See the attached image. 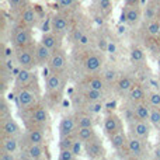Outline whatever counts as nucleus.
Here are the masks:
<instances>
[{
  "label": "nucleus",
  "instance_id": "nucleus-1",
  "mask_svg": "<svg viewBox=\"0 0 160 160\" xmlns=\"http://www.w3.org/2000/svg\"><path fill=\"white\" fill-rule=\"evenodd\" d=\"M22 119H24L25 128H45L49 122V111L45 104L38 101L32 107L27 108L24 111H20Z\"/></svg>",
  "mask_w": 160,
  "mask_h": 160
},
{
  "label": "nucleus",
  "instance_id": "nucleus-2",
  "mask_svg": "<svg viewBox=\"0 0 160 160\" xmlns=\"http://www.w3.org/2000/svg\"><path fill=\"white\" fill-rule=\"evenodd\" d=\"M14 93H16V102L17 107L20 108V111H24L27 108L32 107L34 104H37L39 101V96H41L37 80L34 83H31L30 86L14 88Z\"/></svg>",
  "mask_w": 160,
  "mask_h": 160
},
{
  "label": "nucleus",
  "instance_id": "nucleus-3",
  "mask_svg": "<svg viewBox=\"0 0 160 160\" xmlns=\"http://www.w3.org/2000/svg\"><path fill=\"white\" fill-rule=\"evenodd\" d=\"M65 86H66V76H65V73L49 72V75H47V79H45L47 98L51 100L52 102H59L62 100V96H63Z\"/></svg>",
  "mask_w": 160,
  "mask_h": 160
},
{
  "label": "nucleus",
  "instance_id": "nucleus-4",
  "mask_svg": "<svg viewBox=\"0 0 160 160\" xmlns=\"http://www.w3.org/2000/svg\"><path fill=\"white\" fill-rule=\"evenodd\" d=\"M34 45V37L31 32L30 27L18 24L13 30V35H11V47L14 49H20V48H27Z\"/></svg>",
  "mask_w": 160,
  "mask_h": 160
},
{
  "label": "nucleus",
  "instance_id": "nucleus-5",
  "mask_svg": "<svg viewBox=\"0 0 160 160\" xmlns=\"http://www.w3.org/2000/svg\"><path fill=\"white\" fill-rule=\"evenodd\" d=\"M145 142L143 139L136 138L128 133V143L125 150H122L121 153H125L127 159H143L146 155V148H145Z\"/></svg>",
  "mask_w": 160,
  "mask_h": 160
},
{
  "label": "nucleus",
  "instance_id": "nucleus-6",
  "mask_svg": "<svg viewBox=\"0 0 160 160\" xmlns=\"http://www.w3.org/2000/svg\"><path fill=\"white\" fill-rule=\"evenodd\" d=\"M34 45H35V44H34ZM34 45H32V47H27V48H20V49H16L14 59H16L17 66L24 68V69H35V68H37Z\"/></svg>",
  "mask_w": 160,
  "mask_h": 160
},
{
  "label": "nucleus",
  "instance_id": "nucleus-7",
  "mask_svg": "<svg viewBox=\"0 0 160 160\" xmlns=\"http://www.w3.org/2000/svg\"><path fill=\"white\" fill-rule=\"evenodd\" d=\"M68 65H69V61H68V55L63 51V48H58L52 52V56H51V61L48 63V72L52 73H65L68 70Z\"/></svg>",
  "mask_w": 160,
  "mask_h": 160
},
{
  "label": "nucleus",
  "instance_id": "nucleus-8",
  "mask_svg": "<svg viewBox=\"0 0 160 160\" xmlns=\"http://www.w3.org/2000/svg\"><path fill=\"white\" fill-rule=\"evenodd\" d=\"M82 65L86 73H100L104 66V59L100 53L94 51H87L82 61Z\"/></svg>",
  "mask_w": 160,
  "mask_h": 160
},
{
  "label": "nucleus",
  "instance_id": "nucleus-9",
  "mask_svg": "<svg viewBox=\"0 0 160 160\" xmlns=\"http://www.w3.org/2000/svg\"><path fill=\"white\" fill-rule=\"evenodd\" d=\"M49 25H51V31H53L55 34H58L61 38H65L68 34L70 32V21L68 18V16L62 13H55L52 16L49 21Z\"/></svg>",
  "mask_w": 160,
  "mask_h": 160
},
{
  "label": "nucleus",
  "instance_id": "nucleus-10",
  "mask_svg": "<svg viewBox=\"0 0 160 160\" xmlns=\"http://www.w3.org/2000/svg\"><path fill=\"white\" fill-rule=\"evenodd\" d=\"M152 131V124L149 121H141V119H132L128 122V133L136 138H141L143 141H148Z\"/></svg>",
  "mask_w": 160,
  "mask_h": 160
},
{
  "label": "nucleus",
  "instance_id": "nucleus-11",
  "mask_svg": "<svg viewBox=\"0 0 160 160\" xmlns=\"http://www.w3.org/2000/svg\"><path fill=\"white\" fill-rule=\"evenodd\" d=\"M84 153L88 159H93V160L104 159L105 149H104V145H102L101 139L98 136H96V138L84 142Z\"/></svg>",
  "mask_w": 160,
  "mask_h": 160
},
{
  "label": "nucleus",
  "instance_id": "nucleus-12",
  "mask_svg": "<svg viewBox=\"0 0 160 160\" xmlns=\"http://www.w3.org/2000/svg\"><path fill=\"white\" fill-rule=\"evenodd\" d=\"M37 21H38V14H37L35 7L24 3L18 8V24L31 28L37 24Z\"/></svg>",
  "mask_w": 160,
  "mask_h": 160
},
{
  "label": "nucleus",
  "instance_id": "nucleus-13",
  "mask_svg": "<svg viewBox=\"0 0 160 160\" xmlns=\"http://www.w3.org/2000/svg\"><path fill=\"white\" fill-rule=\"evenodd\" d=\"M102 129L104 133L107 136H111L112 133L118 132V131L124 129V125H122V119L118 114L115 112H108L104 115L102 119Z\"/></svg>",
  "mask_w": 160,
  "mask_h": 160
},
{
  "label": "nucleus",
  "instance_id": "nucleus-14",
  "mask_svg": "<svg viewBox=\"0 0 160 160\" xmlns=\"http://www.w3.org/2000/svg\"><path fill=\"white\" fill-rule=\"evenodd\" d=\"M0 133L2 136H20L21 135V127L16 119L10 115L2 118L0 122Z\"/></svg>",
  "mask_w": 160,
  "mask_h": 160
},
{
  "label": "nucleus",
  "instance_id": "nucleus-15",
  "mask_svg": "<svg viewBox=\"0 0 160 160\" xmlns=\"http://www.w3.org/2000/svg\"><path fill=\"white\" fill-rule=\"evenodd\" d=\"M25 143L24 145H30V143H37V145H45L47 142V135H45V128H25V135L22 136ZM22 145V146H24Z\"/></svg>",
  "mask_w": 160,
  "mask_h": 160
},
{
  "label": "nucleus",
  "instance_id": "nucleus-16",
  "mask_svg": "<svg viewBox=\"0 0 160 160\" xmlns=\"http://www.w3.org/2000/svg\"><path fill=\"white\" fill-rule=\"evenodd\" d=\"M125 98H127L128 105H133V104H136V102L146 101L148 91H146V88H145V86L142 84V83L135 82V84H133L132 88L128 91V94H127Z\"/></svg>",
  "mask_w": 160,
  "mask_h": 160
},
{
  "label": "nucleus",
  "instance_id": "nucleus-17",
  "mask_svg": "<svg viewBox=\"0 0 160 160\" xmlns=\"http://www.w3.org/2000/svg\"><path fill=\"white\" fill-rule=\"evenodd\" d=\"M35 80H37V78H35L34 69H24V68H20L18 72L14 75V88L30 86L31 83H34Z\"/></svg>",
  "mask_w": 160,
  "mask_h": 160
},
{
  "label": "nucleus",
  "instance_id": "nucleus-18",
  "mask_svg": "<svg viewBox=\"0 0 160 160\" xmlns=\"http://www.w3.org/2000/svg\"><path fill=\"white\" fill-rule=\"evenodd\" d=\"M82 86L88 88H93V90H98V91H107L108 86L104 82V78L98 73H87L84 80L82 82Z\"/></svg>",
  "mask_w": 160,
  "mask_h": 160
},
{
  "label": "nucleus",
  "instance_id": "nucleus-19",
  "mask_svg": "<svg viewBox=\"0 0 160 160\" xmlns=\"http://www.w3.org/2000/svg\"><path fill=\"white\" fill-rule=\"evenodd\" d=\"M78 97L82 100L83 102H96V101H104L105 98V91H98V90H93L88 87H82L78 91Z\"/></svg>",
  "mask_w": 160,
  "mask_h": 160
},
{
  "label": "nucleus",
  "instance_id": "nucleus-20",
  "mask_svg": "<svg viewBox=\"0 0 160 160\" xmlns=\"http://www.w3.org/2000/svg\"><path fill=\"white\" fill-rule=\"evenodd\" d=\"M135 84V80L131 75H127V73H122V75H119L118 80L115 82V84H114V91H115L118 96L121 97H127L128 91L132 88V86Z\"/></svg>",
  "mask_w": 160,
  "mask_h": 160
},
{
  "label": "nucleus",
  "instance_id": "nucleus-21",
  "mask_svg": "<svg viewBox=\"0 0 160 160\" xmlns=\"http://www.w3.org/2000/svg\"><path fill=\"white\" fill-rule=\"evenodd\" d=\"M78 131V122H76V117L72 114L63 115L59 122V136H66L73 135Z\"/></svg>",
  "mask_w": 160,
  "mask_h": 160
},
{
  "label": "nucleus",
  "instance_id": "nucleus-22",
  "mask_svg": "<svg viewBox=\"0 0 160 160\" xmlns=\"http://www.w3.org/2000/svg\"><path fill=\"white\" fill-rule=\"evenodd\" d=\"M34 52H35V61H37V66H48L52 56V49H49L48 47H45L42 42L34 45Z\"/></svg>",
  "mask_w": 160,
  "mask_h": 160
},
{
  "label": "nucleus",
  "instance_id": "nucleus-23",
  "mask_svg": "<svg viewBox=\"0 0 160 160\" xmlns=\"http://www.w3.org/2000/svg\"><path fill=\"white\" fill-rule=\"evenodd\" d=\"M142 18V8L139 7H132V6H125L124 11L121 14V20L128 22L129 25H136Z\"/></svg>",
  "mask_w": 160,
  "mask_h": 160
},
{
  "label": "nucleus",
  "instance_id": "nucleus-24",
  "mask_svg": "<svg viewBox=\"0 0 160 160\" xmlns=\"http://www.w3.org/2000/svg\"><path fill=\"white\" fill-rule=\"evenodd\" d=\"M110 139V145L117 153H121L122 150H125L128 143V132H125L124 129L118 131V132L112 133L111 136H108Z\"/></svg>",
  "mask_w": 160,
  "mask_h": 160
},
{
  "label": "nucleus",
  "instance_id": "nucleus-25",
  "mask_svg": "<svg viewBox=\"0 0 160 160\" xmlns=\"http://www.w3.org/2000/svg\"><path fill=\"white\" fill-rule=\"evenodd\" d=\"M22 149L25 150L28 156V160H42L47 158V149L45 145H37V143H30L24 145Z\"/></svg>",
  "mask_w": 160,
  "mask_h": 160
},
{
  "label": "nucleus",
  "instance_id": "nucleus-26",
  "mask_svg": "<svg viewBox=\"0 0 160 160\" xmlns=\"http://www.w3.org/2000/svg\"><path fill=\"white\" fill-rule=\"evenodd\" d=\"M62 39L63 38H61L58 34H55L53 31L49 30L42 34L39 42H42V44H44L45 47H48L49 49L55 51V49H58V48H62Z\"/></svg>",
  "mask_w": 160,
  "mask_h": 160
},
{
  "label": "nucleus",
  "instance_id": "nucleus-27",
  "mask_svg": "<svg viewBox=\"0 0 160 160\" xmlns=\"http://www.w3.org/2000/svg\"><path fill=\"white\" fill-rule=\"evenodd\" d=\"M150 104L148 101H142V102H136L132 105L133 110V115L135 119H141V121H149L150 117Z\"/></svg>",
  "mask_w": 160,
  "mask_h": 160
},
{
  "label": "nucleus",
  "instance_id": "nucleus-28",
  "mask_svg": "<svg viewBox=\"0 0 160 160\" xmlns=\"http://www.w3.org/2000/svg\"><path fill=\"white\" fill-rule=\"evenodd\" d=\"M0 150L17 153L20 150V136H2V148Z\"/></svg>",
  "mask_w": 160,
  "mask_h": 160
},
{
  "label": "nucleus",
  "instance_id": "nucleus-29",
  "mask_svg": "<svg viewBox=\"0 0 160 160\" xmlns=\"http://www.w3.org/2000/svg\"><path fill=\"white\" fill-rule=\"evenodd\" d=\"M76 117V122H78V128H84V127H94L96 124V119H94V115L87 111L82 110L80 112L75 114Z\"/></svg>",
  "mask_w": 160,
  "mask_h": 160
},
{
  "label": "nucleus",
  "instance_id": "nucleus-30",
  "mask_svg": "<svg viewBox=\"0 0 160 160\" xmlns=\"http://www.w3.org/2000/svg\"><path fill=\"white\" fill-rule=\"evenodd\" d=\"M119 75H121V73H118V70L114 69V68H107V69H104L101 72V76L104 78V82L107 83L108 88L114 87V84H115V82L118 80Z\"/></svg>",
  "mask_w": 160,
  "mask_h": 160
},
{
  "label": "nucleus",
  "instance_id": "nucleus-31",
  "mask_svg": "<svg viewBox=\"0 0 160 160\" xmlns=\"http://www.w3.org/2000/svg\"><path fill=\"white\" fill-rule=\"evenodd\" d=\"M76 136H78V139H80L82 142H87V141H90V139L96 138V136H98V135H97L94 127H84V128H78Z\"/></svg>",
  "mask_w": 160,
  "mask_h": 160
},
{
  "label": "nucleus",
  "instance_id": "nucleus-32",
  "mask_svg": "<svg viewBox=\"0 0 160 160\" xmlns=\"http://www.w3.org/2000/svg\"><path fill=\"white\" fill-rule=\"evenodd\" d=\"M145 47L153 55H160V37H149L145 38Z\"/></svg>",
  "mask_w": 160,
  "mask_h": 160
},
{
  "label": "nucleus",
  "instance_id": "nucleus-33",
  "mask_svg": "<svg viewBox=\"0 0 160 160\" xmlns=\"http://www.w3.org/2000/svg\"><path fill=\"white\" fill-rule=\"evenodd\" d=\"M145 51L143 49H141V48H138V47H135V48H132L131 49V52H129V61H131V63L132 65H142L145 62Z\"/></svg>",
  "mask_w": 160,
  "mask_h": 160
},
{
  "label": "nucleus",
  "instance_id": "nucleus-34",
  "mask_svg": "<svg viewBox=\"0 0 160 160\" xmlns=\"http://www.w3.org/2000/svg\"><path fill=\"white\" fill-rule=\"evenodd\" d=\"M146 35L160 37V20L159 18L146 21Z\"/></svg>",
  "mask_w": 160,
  "mask_h": 160
},
{
  "label": "nucleus",
  "instance_id": "nucleus-35",
  "mask_svg": "<svg viewBox=\"0 0 160 160\" xmlns=\"http://www.w3.org/2000/svg\"><path fill=\"white\" fill-rule=\"evenodd\" d=\"M158 13H159V7L153 3V0H150L146 4V8H145V20L149 21V20L158 18Z\"/></svg>",
  "mask_w": 160,
  "mask_h": 160
},
{
  "label": "nucleus",
  "instance_id": "nucleus-36",
  "mask_svg": "<svg viewBox=\"0 0 160 160\" xmlns=\"http://www.w3.org/2000/svg\"><path fill=\"white\" fill-rule=\"evenodd\" d=\"M102 108H104V105H102V101L86 102V104H83V110L87 111V112H90V114H93V115H96V114L101 112Z\"/></svg>",
  "mask_w": 160,
  "mask_h": 160
},
{
  "label": "nucleus",
  "instance_id": "nucleus-37",
  "mask_svg": "<svg viewBox=\"0 0 160 160\" xmlns=\"http://www.w3.org/2000/svg\"><path fill=\"white\" fill-rule=\"evenodd\" d=\"M149 122L152 124V127L160 129V107H152L150 108Z\"/></svg>",
  "mask_w": 160,
  "mask_h": 160
},
{
  "label": "nucleus",
  "instance_id": "nucleus-38",
  "mask_svg": "<svg viewBox=\"0 0 160 160\" xmlns=\"http://www.w3.org/2000/svg\"><path fill=\"white\" fill-rule=\"evenodd\" d=\"M146 101L150 104V107H160V91L158 90L148 91Z\"/></svg>",
  "mask_w": 160,
  "mask_h": 160
},
{
  "label": "nucleus",
  "instance_id": "nucleus-39",
  "mask_svg": "<svg viewBox=\"0 0 160 160\" xmlns=\"http://www.w3.org/2000/svg\"><path fill=\"white\" fill-rule=\"evenodd\" d=\"M58 159L59 160H75L78 159L76 155L73 153L72 148H61L58 153Z\"/></svg>",
  "mask_w": 160,
  "mask_h": 160
},
{
  "label": "nucleus",
  "instance_id": "nucleus-40",
  "mask_svg": "<svg viewBox=\"0 0 160 160\" xmlns=\"http://www.w3.org/2000/svg\"><path fill=\"white\" fill-rule=\"evenodd\" d=\"M76 138H78L76 133H73V135H66V136H59V149H61V148H72Z\"/></svg>",
  "mask_w": 160,
  "mask_h": 160
},
{
  "label": "nucleus",
  "instance_id": "nucleus-41",
  "mask_svg": "<svg viewBox=\"0 0 160 160\" xmlns=\"http://www.w3.org/2000/svg\"><path fill=\"white\" fill-rule=\"evenodd\" d=\"M98 8L101 13L108 14L112 10V3H111V0H98Z\"/></svg>",
  "mask_w": 160,
  "mask_h": 160
},
{
  "label": "nucleus",
  "instance_id": "nucleus-42",
  "mask_svg": "<svg viewBox=\"0 0 160 160\" xmlns=\"http://www.w3.org/2000/svg\"><path fill=\"white\" fill-rule=\"evenodd\" d=\"M16 49L13 47H7L3 44L2 45V59H8V58H14Z\"/></svg>",
  "mask_w": 160,
  "mask_h": 160
},
{
  "label": "nucleus",
  "instance_id": "nucleus-43",
  "mask_svg": "<svg viewBox=\"0 0 160 160\" xmlns=\"http://www.w3.org/2000/svg\"><path fill=\"white\" fill-rule=\"evenodd\" d=\"M72 150H73V153L76 155V158H79V156L82 155V152H84V142H82L80 139L76 138L75 143L72 145Z\"/></svg>",
  "mask_w": 160,
  "mask_h": 160
},
{
  "label": "nucleus",
  "instance_id": "nucleus-44",
  "mask_svg": "<svg viewBox=\"0 0 160 160\" xmlns=\"http://www.w3.org/2000/svg\"><path fill=\"white\" fill-rule=\"evenodd\" d=\"M56 2H58L61 8H63V10H70V8H73L76 0H56Z\"/></svg>",
  "mask_w": 160,
  "mask_h": 160
},
{
  "label": "nucleus",
  "instance_id": "nucleus-45",
  "mask_svg": "<svg viewBox=\"0 0 160 160\" xmlns=\"http://www.w3.org/2000/svg\"><path fill=\"white\" fill-rule=\"evenodd\" d=\"M83 35H84V31L82 30V28H75V30H72V41L73 42H80V39L83 38Z\"/></svg>",
  "mask_w": 160,
  "mask_h": 160
},
{
  "label": "nucleus",
  "instance_id": "nucleus-46",
  "mask_svg": "<svg viewBox=\"0 0 160 160\" xmlns=\"http://www.w3.org/2000/svg\"><path fill=\"white\" fill-rule=\"evenodd\" d=\"M0 160H17V156H16V153L0 150Z\"/></svg>",
  "mask_w": 160,
  "mask_h": 160
},
{
  "label": "nucleus",
  "instance_id": "nucleus-47",
  "mask_svg": "<svg viewBox=\"0 0 160 160\" xmlns=\"http://www.w3.org/2000/svg\"><path fill=\"white\" fill-rule=\"evenodd\" d=\"M7 3L11 10H18V8L24 4V0H7Z\"/></svg>",
  "mask_w": 160,
  "mask_h": 160
},
{
  "label": "nucleus",
  "instance_id": "nucleus-48",
  "mask_svg": "<svg viewBox=\"0 0 160 160\" xmlns=\"http://www.w3.org/2000/svg\"><path fill=\"white\" fill-rule=\"evenodd\" d=\"M7 104H6V101H4V98H3L2 100V114H0V119H2V118H4V117H7V115H10V111H8L7 110Z\"/></svg>",
  "mask_w": 160,
  "mask_h": 160
},
{
  "label": "nucleus",
  "instance_id": "nucleus-49",
  "mask_svg": "<svg viewBox=\"0 0 160 160\" xmlns=\"http://www.w3.org/2000/svg\"><path fill=\"white\" fill-rule=\"evenodd\" d=\"M125 6H132V7H139L141 0H125Z\"/></svg>",
  "mask_w": 160,
  "mask_h": 160
},
{
  "label": "nucleus",
  "instance_id": "nucleus-50",
  "mask_svg": "<svg viewBox=\"0 0 160 160\" xmlns=\"http://www.w3.org/2000/svg\"><path fill=\"white\" fill-rule=\"evenodd\" d=\"M153 159H155V160H160V143L156 145L155 149H153Z\"/></svg>",
  "mask_w": 160,
  "mask_h": 160
},
{
  "label": "nucleus",
  "instance_id": "nucleus-51",
  "mask_svg": "<svg viewBox=\"0 0 160 160\" xmlns=\"http://www.w3.org/2000/svg\"><path fill=\"white\" fill-rule=\"evenodd\" d=\"M153 3H155L156 6H158V7L160 8V0H153Z\"/></svg>",
  "mask_w": 160,
  "mask_h": 160
},
{
  "label": "nucleus",
  "instance_id": "nucleus-52",
  "mask_svg": "<svg viewBox=\"0 0 160 160\" xmlns=\"http://www.w3.org/2000/svg\"><path fill=\"white\" fill-rule=\"evenodd\" d=\"M158 18L160 20V8H159V13H158Z\"/></svg>",
  "mask_w": 160,
  "mask_h": 160
},
{
  "label": "nucleus",
  "instance_id": "nucleus-53",
  "mask_svg": "<svg viewBox=\"0 0 160 160\" xmlns=\"http://www.w3.org/2000/svg\"><path fill=\"white\" fill-rule=\"evenodd\" d=\"M158 62H159V68H160V55H159V59H158Z\"/></svg>",
  "mask_w": 160,
  "mask_h": 160
}]
</instances>
